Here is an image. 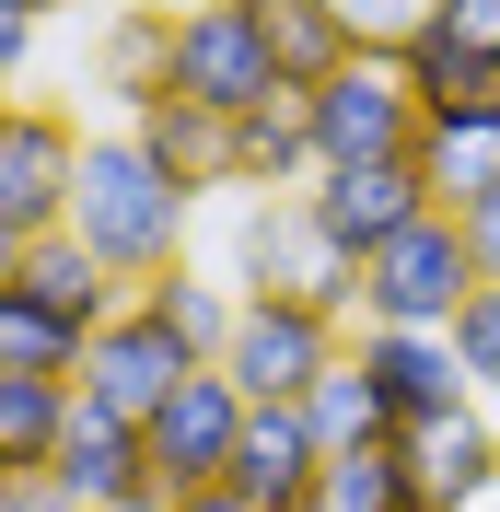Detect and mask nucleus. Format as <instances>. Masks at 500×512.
Masks as SVG:
<instances>
[{
  "mask_svg": "<svg viewBox=\"0 0 500 512\" xmlns=\"http://www.w3.org/2000/svg\"><path fill=\"white\" fill-rule=\"evenodd\" d=\"M70 187H82V128L70 105H35V94H0V222L24 233H70Z\"/></svg>",
  "mask_w": 500,
  "mask_h": 512,
  "instance_id": "obj_7",
  "label": "nucleus"
},
{
  "mask_svg": "<svg viewBox=\"0 0 500 512\" xmlns=\"http://www.w3.org/2000/svg\"><path fill=\"white\" fill-rule=\"evenodd\" d=\"M303 512H326V501H303Z\"/></svg>",
  "mask_w": 500,
  "mask_h": 512,
  "instance_id": "obj_35",
  "label": "nucleus"
},
{
  "mask_svg": "<svg viewBox=\"0 0 500 512\" xmlns=\"http://www.w3.org/2000/svg\"><path fill=\"white\" fill-rule=\"evenodd\" d=\"M268 187H314V117H303V82L233 117V198H268Z\"/></svg>",
  "mask_w": 500,
  "mask_h": 512,
  "instance_id": "obj_17",
  "label": "nucleus"
},
{
  "mask_svg": "<svg viewBox=\"0 0 500 512\" xmlns=\"http://www.w3.org/2000/svg\"><path fill=\"white\" fill-rule=\"evenodd\" d=\"M187 222H198V187H175L140 128H82V187H70V233L117 268L128 291L187 268Z\"/></svg>",
  "mask_w": 500,
  "mask_h": 512,
  "instance_id": "obj_1",
  "label": "nucleus"
},
{
  "mask_svg": "<svg viewBox=\"0 0 500 512\" xmlns=\"http://www.w3.org/2000/svg\"><path fill=\"white\" fill-rule=\"evenodd\" d=\"M24 291L47 303V315H70L82 338H94V326H105V315L128 303V280L105 268L94 245H82V233H35V245H24Z\"/></svg>",
  "mask_w": 500,
  "mask_h": 512,
  "instance_id": "obj_20",
  "label": "nucleus"
},
{
  "mask_svg": "<svg viewBox=\"0 0 500 512\" xmlns=\"http://www.w3.org/2000/svg\"><path fill=\"white\" fill-rule=\"evenodd\" d=\"M303 117H314V163H407L419 152V94L384 47H349L338 70H314Z\"/></svg>",
  "mask_w": 500,
  "mask_h": 512,
  "instance_id": "obj_4",
  "label": "nucleus"
},
{
  "mask_svg": "<svg viewBox=\"0 0 500 512\" xmlns=\"http://www.w3.org/2000/svg\"><path fill=\"white\" fill-rule=\"evenodd\" d=\"M338 350H349V315H326V303H280V291H245V315H233V338H221V373L268 408V396H303Z\"/></svg>",
  "mask_w": 500,
  "mask_h": 512,
  "instance_id": "obj_9",
  "label": "nucleus"
},
{
  "mask_svg": "<svg viewBox=\"0 0 500 512\" xmlns=\"http://www.w3.org/2000/svg\"><path fill=\"white\" fill-rule=\"evenodd\" d=\"M163 94L210 105V117H245V105L291 94V70H280V47L256 35L245 0H187V12H175V82H163Z\"/></svg>",
  "mask_w": 500,
  "mask_h": 512,
  "instance_id": "obj_5",
  "label": "nucleus"
},
{
  "mask_svg": "<svg viewBox=\"0 0 500 512\" xmlns=\"http://www.w3.org/2000/svg\"><path fill=\"white\" fill-rule=\"evenodd\" d=\"M245 12H256V35L280 47V70H291V82H314V70H338L349 47H361L338 0H245Z\"/></svg>",
  "mask_w": 500,
  "mask_h": 512,
  "instance_id": "obj_24",
  "label": "nucleus"
},
{
  "mask_svg": "<svg viewBox=\"0 0 500 512\" xmlns=\"http://www.w3.org/2000/svg\"><path fill=\"white\" fill-rule=\"evenodd\" d=\"M221 489H245L256 512H303V501H326V443H314L303 396L245 408V443H233V478H221Z\"/></svg>",
  "mask_w": 500,
  "mask_h": 512,
  "instance_id": "obj_14",
  "label": "nucleus"
},
{
  "mask_svg": "<svg viewBox=\"0 0 500 512\" xmlns=\"http://www.w3.org/2000/svg\"><path fill=\"white\" fill-rule=\"evenodd\" d=\"M489 280L477 268V233L466 210H419L407 233H384L361 256V326H454V303Z\"/></svg>",
  "mask_w": 500,
  "mask_h": 512,
  "instance_id": "obj_3",
  "label": "nucleus"
},
{
  "mask_svg": "<svg viewBox=\"0 0 500 512\" xmlns=\"http://www.w3.org/2000/svg\"><path fill=\"white\" fill-rule=\"evenodd\" d=\"M326 512H419L407 454H396V443H349V454H326Z\"/></svg>",
  "mask_w": 500,
  "mask_h": 512,
  "instance_id": "obj_26",
  "label": "nucleus"
},
{
  "mask_svg": "<svg viewBox=\"0 0 500 512\" xmlns=\"http://www.w3.org/2000/svg\"><path fill=\"white\" fill-rule=\"evenodd\" d=\"M0 373H59V384H82V326L47 315L24 280H0Z\"/></svg>",
  "mask_w": 500,
  "mask_h": 512,
  "instance_id": "obj_23",
  "label": "nucleus"
},
{
  "mask_svg": "<svg viewBox=\"0 0 500 512\" xmlns=\"http://www.w3.org/2000/svg\"><path fill=\"white\" fill-rule=\"evenodd\" d=\"M349 361L384 384L396 431H407V419L466 408V361H454V338H442V326H349Z\"/></svg>",
  "mask_w": 500,
  "mask_h": 512,
  "instance_id": "obj_15",
  "label": "nucleus"
},
{
  "mask_svg": "<svg viewBox=\"0 0 500 512\" xmlns=\"http://www.w3.org/2000/svg\"><path fill=\"white\" fill-rule=\"evenodd\" d=\"M303 419H314V443H326V454H349V443H396V408H384V384L361 373L349 350L303 384Z\"/></svg>",
  "mask_w": 500,
  "mask_h": 512,
  "instance_id": "obj_22",
  "label": "nucleus"
},
{
  "mask_svg": "<svg viewBox=\"0 0 500 512\" xmlns=\"http://www.w3.org/2000/svg\"><path fill=\"white\" fill-rule=\"evenodd\" d=\"M466 233H477V268H489V280H500V187H489V198H477V210H466Z\"/></svg>",
  "mask_w": 500,
  "mask_h": 512,
  "instance_id": "obj_31",
  "label": "nucleus"
},
{
  "mask_svg": "<svg viewBox=\"0 0 500 512\" xmlns=\"http://www.w3.org/2000/svg\"><path fill=\"white\" fill-rule=\"evenodd\" d=\"M140 152L175 175V187H198V198H233V117H210V105H187V94H152L140 105Z\"/></svg>",
  "mask_w": 500,
  "mask_h": 512,
  "instance_id": "obj_16",
  "label": "nucleus"
},
{
  "mask_svg": "<svg viewBox=\"0 0 500 512\" xmlns=\"http://www.w3.org/2000/svg\"><path fill=\"white\" fill-rule=\"evenodd\" d=\"M140 303H152L198 361H221V338H233V315H245V291L210 280V268H163V280H140Z\"/></svg>",
  "mask_w": 500,
  "mask_h": 512,
  "instance_id": "obj_25",
  "label": "nucleus"
},
{
  "mask_svg": "<svg viewBox=\"0 0 500 512\" xmlns=\"http://www.w3.org/2000/svg\"><path fill=\"white\" fill-rule=\"evenodd\" d=\"M442 338H454V361H466V396H477V408H500V280H477L466 303H454Z\"/></svg>",
  "mask_w": 500,
  "mask_h": 512,
  "instance_id": "obj_27",
  "label": "nucleus"
},
{
  "mask_svg": "<svg viewBox=\"0 0 500 512\" xmlns=\"http://www.w3.org/2000/svg\"><path fill=\"white\" fill-rule=\"evenodd\" d=\"M338 12H349V35H361V47H384V59H396L407 35L442 12V0H338Z\"/></svg>",
  "mask_w": 500,
  "mask_h": 512,
  "instance_id": "obj_28",
  "label": "nucleus"
},
{
  "mask_svg": "<svg viewBox=\"0 0 500 512\" xmlns=\"http://www.w3.org/2000/svg\"><path fill=\"white\" fill-rule=\"evenodd\" d=\"M59 501L70 512H152L163 489H152V443H140V419H117V408H70V431H59Z\"/></svg>",
  "mask_w": 500,
  "mask_h": 512,
  "instance_id": "obj_11",
  "label": "nucleus"
},
{
  "mask_svg": "<svg viewBox=\"0 0 500 512\" xmlns=\"http://www.w3.org/2000/svg\"><path fill=\"white\" fill-rule=\"evenodd\" d=\"M245 384L221 373V361H198L175 396H163L152 419H140V443H152V489L163 501H187V489H221L233 478V443H245Z\"/></svg>",
  "mask_w": 500,
  "mask_h": 512,
  "instance_id": "obj_6",
  "label": "nucleus"
},
{
  "mask_svg": "<svg viewBox=\"0 0 500 512\" xmlns=\"http://www.w3.org/2000/svg\"><path fill=\"white\" fill-rule=\"evenodd\" d=\"M187 373H198V350L152 315V303H140V291H128L117 315L82 338V396H94V408H117V419H152Z\"/></svg>",
  "mask_w": 500,
  "mask_h": 512,
  "instance_id": "obj_10",
  "label": "nucleus"
},
{
  "mask_svg": "<svg viewBox=\"0 0 500 512\" xmlns=\"http://www.w3.org/2000/svg\"><path fill=\"white\" fill-rule=\"evenodd\" d=\"M35 35H47V12H35V0H0V94L35 70Z\"/></svg>",
  "mask_w": 500,
  "mask_h": 512,
  "instance_id": "obj_29",
  "label": "nucleus"
},
{
  "mask_svg": "<svg viewBox=\"0 0 500 512\" xmlns=\"http://www.w3.org/2000/svg\"><path fill=\"white\" fill-rule=\"evenodd\" d=\"M419 117H489L500 105V0H442L431 24L396 47Z\"/></svg>",
  "mask_w": 500,
  "mask_h": 512,
  "instance_id": "obj_8",
  "label": "nucleus"
},
{
  "mask_svg": "<svg viewBox=\"0 0 500 512\" xmlns=\"http://www.w3.org/2000/svg\"><path fill=\"white\" fill-rule=\"evenodd\" d=\"M314 233L338 256H373L384 233H407L419 210H431V187H419V163H314V187H303Z\"/></svg>",
  "mask_w": 500,
  "mask_h": 512,
  "instance_id": "obj_13",
  "label": "nucleus"
},
{
  "mask_svg": "<svg viewBox=\"0 0 500 512\" xmlns=\"http://www.w3.org/2000/svg\"><path fill=\"white\" fill-rule=\"evenodd\" d=\"M175 82V12L152 0H105V47H94V94H117L128 117Z\"/></svg>",
  "mask_w": 500,
  "mask_h": 512,
  "instance_id": "obj_18",
  "label": "nucleus"
},
{
  "mask_svg": "<svg viewBox=\"0 0 500 512\" xmlns=\"http://www.w3.org/2000/svg\"><path fill=\"white\" fill-rule=\"evenodd\" d=\"M35 12H70V0H35Z\"/></svg>",
  "mask_w": 500,
  "mask_h": 512,
  "instance_id": "obj_34",
  "label": "nucleus"
},
{
  "mask_svg": "<svg viewBox=\"0 0 500 512\" xmlns=\"http://www.w3.org/2000/svg\"><path fill=\"white\" fill-rule=\"evenodd\" d=\"M152 512H163V501H152Z\"/></svg>",
  "mask_w": 500,
  "mask_h": 512,
  "instance_id": "obj_37",
  "label": "nucleus"
},
{
  "mask_svg": "<svg viewBox=\"0 0 500 512\" xmlns=\"http://www.w3.org/2000/svg\"><path fill=\"white\" fill-rule=\"evenodd\" d=\"M233 291H280V303H326V315L361 326V256H338L314 233L303 187H268V198H233Z\"/></svg>",
  "mask_w": 500,
  "mask_h": 512,
  "instance_id": "obj_2",
  "label": "nucleus"
},
{
  "mask_svg": "<svg viewBox=\"0 0 500 512\" xmlns=\"http://www.w3.org/2000/svg\"><path fill=\"white\" fill-rule=\"evenodd\" d=\"M70 408H82V384H59V373H0V478H47Z\"/></svg>",
  "mask_w": 500,
  "mask_h": 512,
  "instance_id": "obj_21",
  "label": "nucleus"
},
{
  "mask_svg": "<svg viewBox=\"0 0 500 512\" xmlns=\"http://www.w3.org/2000/svg\"><path fill=\"white\" fill-rule=\"evenodd\" d=\"M163 512H256L245 489H187V501H163Z\"/></svg>",
  "mask_w": 500,
  "mask_h": 512,
  "instance_id": "obj_32",
  "label": "nucleus"
},
{
  "mask_svg": "<svg viewBox=\"0 0 500 512\" xmlns=\"http://www.w3.org/2000/svg\"><path fill=\"white\" fill-rule=\"evenodd\" d=\"M419 187H431V210H477V198L500 187V105L489 117H419Z\"/></svg>",
  "mask_w": 500,
  "mask_h": 512,
  "instance_id": "obj_19",
  "label": "nucleus"
},
{
  "mask_svg": "<svg viewBox=\"0 0 500 512\" xmlns=\"http://www.w3.org/2000/svg\"><path fill=\"white\" fill-rule=\"evenodd\" d=\"M419 512H431V501H419Z\"/></svg>",
  "mask_w": 500,
  "mask_h": 512,
  "instance_id": "obj_36",
  "label": "nucleus"
},
{
  "mask_svg": "<svg viewBox=\"0 0 500 512\" xmlns=\"http://www.w3.org/2000/svg\"><path fill=\"white\" fill-rule=\"evenodd\" d=\"M0 280H24V233L12 222H0Z\"/></svg>",
  "mask_w": 500,
  "mask_h": 512,
  "instance_id": "obj_33",
  "label": "nucleus"
},
{
  "mask_svg": "<svg viewBox=\"0 0 500 512\" xmlns=\"http://www.w3.org/2000/svg\"><path fill=\"white\" fill-rule=\"evenodd\" d=\"M396 454H407V478H419L431 512L500 501V408H477V396H466V408H442V419H407Z\"/></svg>",
  "mask_w": 500,
  "mask_h": 512,
  "instance_id": "obj_12",
  "label": "nucleus"
},
{
  "mask_svg": "<svg viewBox=\"0 0 500 512\" xmlns=\"http://www.w3.org/2000/svg\"><path fill=\"white\" fill-rule=\"evenodd\" d=\"M0 512H70L59 478H0Z\"/></svg>",
  "mask_w": 500,
  "mask_h": 512,
  "instance_id": "obj_30",
  "label": "nucleus"
}]
</instances>
